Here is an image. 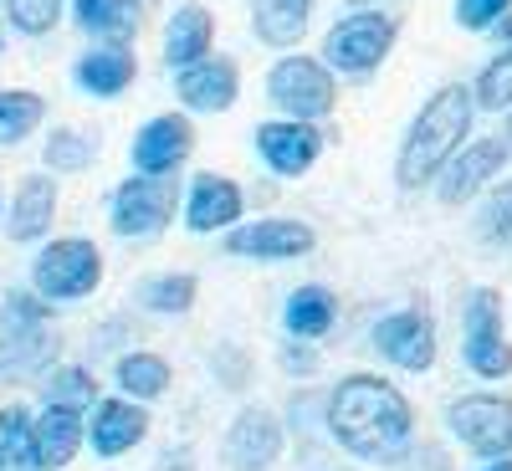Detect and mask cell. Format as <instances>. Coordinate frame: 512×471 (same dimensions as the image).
<instances>
[{
    "mask_svg": "<svg viewBox=\"0 0 512 471\" xmlns=\"http://www.w3.org/2000/svg\"><path fill=\"white\" fill-rule=\"evenodd\" d=\"M328 431L359 461L395 466L415 446V415L410 400L379 374H344L328 395Z\"/></svg>",
    "mask_w": 512,
    "mask_h": 471,
    "instance_id": "cell-1",
    "label": "cell"
},
{
    "mask_svg": "<svg viewBox=\"0 0 512 471\" xmlns=\"http://www.w3.org/2000/svg\"><path fill=\"white\" fill-rule=\"evenodd\" d=\"M472 113H477V93L466 82H446L420 103L395 159L400 190H425L431 180H441V169L472 144Z\"/></svg>",
    "mask_w": 512,
    "mask_h": 471,
    "instance_id": "cell-2",
    "label": "cell"
},
{
    "mask_svg": "<svg viewBox=\"0 0 512 471\" xmlns=\"http://www.w3.org/2000/svg\"><path fill=\"white\" fill-rule=\"evenodd\" d=\"M400 36V21L384 11H349L344 21H333L323 36V62L344 77H369L384 57H390Z\"/></svg>",
    "mask_w": 512,
    "mask_h": 471,
    "instance_id": "cell-3",
    "label": "cell"
},
{
    "mask_svg": "<svg viewBox=\"0 0 512 471\" xmlns=\"http://www.w3.org/2000/svg\"><path fill=\"white\" fill-rule=\"evenodd\" d=\"M267 98L282 108V118H303V123H318L333 113L338 103V82H333V67L323 57H277V67L267 72Z\"/></svg>",
    "mask_w": 512,
    "mask_h": 471,
    "instance_id": "cell-4",
    "label": "cell"
},
{
    "mask_svg": "<svg viewBox=\"0 0 512 471\" xmlns=\"http://www.w3.org/2000/svg\"><path fill=\"white\" fill-rule=\"evenodd\" d=\"M31 277H36V292L47 297V303H77V297L98 292V282H103V251L93 241H82V236H62L52 246H41Z\"/></svg>",
    "mask_w": 512,
    "mask_h": 471,
    "instance_id": "cell-5",
    "label": "cell"
},
{
    "mask_svg": "<svg viewBox=\"0 0 512 471\" xmlns=\"http://www.w3.org/2000/svg\"><path fill=\"white\" fill-rule=\"evenodd\" d=\"M461 354H466V369L477 379H507L512 374V344L502 333V292L497 287H477L466 297Z\"/></svg>",
    "mask_w": 512,
    "mask_h": 471,
    "instance_id": "cell-6",
    "label": "cell"
},
{
    "mask_svg": "<svg viewBox=\"0 0 512 471\" xmlns=\"http://www.w3.org/2000/svg\"><path fill=\"white\" fill-rule=\"evenodd\" d=\"M451 436L487 461H512V400L507 395H461L446 410Z\"/></svg>",
    "mask_w": 512,
    "mask_h": 471,
    "instance_id": "cell-7",
    "label": "cell"
},
{
    "mask_svg": "<svg viewBox=\"0 0 512 471\" xmlns=\"http://www.w3.org/2000/svg\"><path fill=\"white\" fill-rule=\"evenodd\" d=\"M175 216V180L169 175H128L113 190V231L118 236H159Z\"/></svg>",
    "mask_w": 512,
    "mask_h": 471,
    "instance_id": "cell-8",
    "label": "cell"
},
{
    "mask_svg": "<svg viewBox=\"0 0 512 471\" xmlns=\"http://www.w3.org/2000/svg\"><path fill=\"white\" fill-rule=\"evenodd\" d=\"M313 246H318V231L308 221H292V216H262V221H246V226L226 231V251L256 256V262H297Z\"/></svg>",
    "mask_w": 512,
    "mask_h": 471,
    "instance_id": "cell-9",
    "label": "cell"
},
{
    "mask_svg": "<svg viewBox=\"0 0 512 471\" xmlns=\"http://www.w3.org/2000/svg\"><path fill=\"white\" fill-rule=\"evenodd\" d=\"M256 154L267 159L272 175L297 180L308 175L323 154V128L303 123V118H272V123H256Z\"/></svg>",
    "mask_w": 512,
    "mask_h": 471,
    "instance_id": "cell-10",
    "label": "cell"
},
{
    "mask_svg": "<svg viewBox=\"0 0 512 471\" xmlns=\"http://www.w3.org/2000/svg\"><path fill=\"white\" fill-rule=\"evenodd\" d=\"M190 149H195L190 118L185 113H159L134 134L128 159H134V175H175V169L190 159Z\"/></svg>",
    "mask_w": 512,
    "mask_h": 471,
    "instance_id": "cell-11",
    "label": "cell"
},
{
    "mask_svg": "<svg viewBox=\"0 0 512 471\" xmlns=\"http://www.w3.org/2000/svg\"><path fill=\"white\" fill-rule=\"evenodd\" d=\"M241 210H246V195L231 175H216V169H205V175L190 180V195H185V226L195 236H210V231H236L241 226Z\"/></svg>",
    "mask_w": 512,
    "mask_h": 471,
    "instance_id": "cell-12",
    "label": "cell"
},
{
    "mask_svg": "<svg viewBox=\"0 0 512 471\" xmlns=\"http://www.w3.org/2000/svg\"><path fill=\"white\" fill-rule=\"evenodd\" d=\"M507 159H512V149L502 144V139H472L466 144L446 169H441V205H461V200H472L477 190H487L502 169H507Z\"/></svg>",
    "mask_w": 512,
    "mask_h": 471,
    "instance_id": "cell-13",
    "label": "cell"
},
{
    "mask_svg": "<svg viewBox=\"0 0 512 471\" xmlns=\"http://www.w3.org/2000/svg\"><path fill=\"white\" fill-rule=\"evenodd\" d=\"M374 349L395 369L425 374L436 364V323L425 313H390V318H379V328H374Z\"/></svg>",
    "mask_w": 512,
    "mask_h": 471,
    "instance_id": "cell-14",
    "label": "cell"
},
{
    "mask_svg": "<svg viewBox=\"0 0 512 471\" xmlns=\"http://www.w3.org/2000/svg\"><path fill=\"white\" fill-rule=\"evenodd\" d=\"M282 456V420L262 405H246L226 431V461L231 471H267Z\"/></svg>",
    "mask_w": 512,
    "mask_h": 471,
    "instance_id": "cell-15",
    "label": "cell"
},
{
    "mask_svg": "<svg viewBox=\"0 0 512 471\" xmlns=\"http://www.w3.org/2000/svg\"><path fill=\"white\" fill-rule=\"evenodd\" d=\"M175 93L195 113H226L241 93V72H236L231 57H205V62L175 72Z\"/></svg>",
    "mask_w": 512,
    "mask_h": 471,
    "instance_id": "cell-16",
    "label": "cell"
},
{
    "mask_svg": "<svg viewBox=\"0 0 512 471\" xmlns=\"http://www.w3.org/2000/svg\"><path fill=\"white\" fill-rule=\"evenodd\" d=\"M210 47H216V16H210L200 0L175 6V16H169V26H164V62H169V72H185V67L205 62Z\"/></svg>",
    "mask_w": 512,
    "mask_h": 471,
    "instance_id": "cell-17",
    "label": "cell"
},
{
    "mask_svg": "<svg viewBox=\"0 0 512 471\" xmlns=\"http://www.w3.org/2000/svg\"><path fill=\"white\" fill-rule=\"evenodd\" d=\"M144 436H149L144 405H134V400H98V405H93L88 441H93L98 456H123V451H134Z\"/></svg>",
    "mask_w": 512,
    "mask_h": 471,
    "instance_id": "cell-18",
    "label": "cell"
},
{
    "mask_svg": "<svg viewBox=\"0 0 512 471\" xmlns=\"http://www.w3.org/2000/svg\"><path fill=\"white\" fill-rule=\"evenodd\" d=\"M82 441H88V425H82V410H67V405H47L36 415V461L41 471H57L67 466Z\"/></svg>",
    "mask_w": 512,
    "mask_h": 471,
    "instance_id": "cell-19",
    "label": "cell"
},
{
    "mask_svg": "<svg viewBox=\"0 0 512 471\" xmlns=\"http://www.w3.org/2000/svg\"><path fill=\"white\" fill-rule=\"evenodd\" d=\"M149 0H72V16L88 36H103V47H123L139 31Z\"/></svg>",
    "mask_w": 512,
    "mask_h": 471,
    "instance_id": "cell-20",
    "label": "cell"
},
{
    "mask_svg": "<svg viewBox=\"0 0 512 471\" xmlns=\"http://www.w3.org/2000/svg\"><path fill=\"white\" fill-rule=\"evenodd\" d=\"M52 216H57V180L26 175V180L16 185V195H11V216H6L11 236H16V241L47 236V231H52Z\"/></svg>",
    "mask_w": 512,
    "mask_h": 471,
    "instance_id": "cell-21",
    "label": "cell"
},
{
    "mask_svg": "<svg viewBox=\"0 0 512 471\" xmlns=\"http://www.w3.org/2000/svg\"><path fill=\"white\" fill-rule=\"evenodd\" d=\"M308 16H313V0H251V31L256 41H267L277 52L303 41Z\"/></svg>",
    "mask_w": 512,
    "mask_h": 471,
    "instance_id": "cell-22",
    "label": "cell"
},
{
    "mask_svg": "<svg viewBox=\"0 0 512 471\" xmlns=\"http://www.w3.org/2000/svg\"><path fill=\"white\" fill-rule=\"evenodd\" d=\"M139 62L128 47H93L88 57H77V88L82 93H93V98H118L128 82H134Z\"/></svg>",
    "mask_w": 512,
    "mask_h": 471,
    "instance_id": "cell-23",
    "label": "cell"
},
{
    "mask_svg": "<svg viewBox=\"0 0 512 471\" xmlns=\"http://www.w3.org/2000/svg\"><path fill=\"white\" fill-rule=\"evenodd\" d=\"M52 359L47 328H6L0 333V379H26Z\"/></svg>",
    "mask_w": 512,
    "mask_h": 471,
    "instance_id": "cell-24",
    "label": "cell"
},
{
    "mask_svg": "<svg viewBox=\"0 0 512 471\" xmlns=\"http://www.w3.org/2000/svg\"><path fill=\"white\" fill-rule=\"evenodd\" d=\"M333 318H338V308H333V292L328 287H297L287 297V313H282V323H287L292 338H323L333 328Z\"/></svg>",
    "mask_w": 512,
    "mask_h": 471,
    "instance_id": "cell-25",
    "label": "cell"
},
{
    "mask_svg": "<svg viewBox=\"0 0 512 471\" xmlns=\"http://www.w3.org/2000/svg\"><path fill=\"white\" fill-rule=\"evenodd\" d=\"M0 471H41V461H36V420L21 405L0 410Z\"/></svg>",
    "mask_w": 512,
    "mask_h": 471,
    "instance_id": "cell-26",
    "label": "cell"
},
{
    "mask_svg": "<svg viewBox=\"0 0 512 471\" xmlns=\"http://www.w3.org/2000/svg\"><path fill=\"white\" fill-rule=\"evenodd\" d=\"M47 118V103L31 88H0V144H21Z\"/></svg>",
    "mask_w": 512,
    "mask_h": 471,
    "instance_id": "cell-27",
    "label": "cell"
},
{
    "mask_svg": "<svg viewBox=\"0 0 512 471\" xmlns=\"http://www.w3.org/2000/svg\"><path fill=\"white\" fill-rule=\"evenodd\" d=\"M113 374H118V390L134 400H159L169 390V364L159 354H123Z\"/></svg>",
    "mask_w": 512,
    "mask_h": 471,
    "instance_id": "cell-28",
    "label": "cell"
},
{
    "mask_svg": "<svg viewBox=\"0 0 512 471\" xmlns=\"http://www.w3.org/2000/svg\"><path fill=\"white\" fill-rule=\"evenodd\" d=\"M195 292H200V282H195L190 272H164V277H154V282L144 287V308L180 318V313L195 308Z\"/></svg>",
    "mask_w": 512,
    "mask_h": 471,
    "instance_id": "cell-29",
    "label": "cell"
},
{
    "mask_svg": "<svg viewBox=\"0 0 512 471\" xmlns=\"http://www.w3.org/2000/svg\"><path fill=\"white\" fill-rule=\"evenodd\" d=\"M47 405H67V410H93V405H98V379H93L88 369H77V364L57 369V374L47 379Z\"/></svg>",
    "mask_w": 512,
    "mask_h": 471,
    "instance_id": "cell-30",
    "label": "cell"
},
{
    "mask_svg": "<svg viewBox=\"0 0 512 471\" xmlns=\"http://www.w3.org/2000/svg\"><path fill=\"white\" fill-rule=\"evenodd\" d=\"M41 159H47V169H57V175H77V169L93 164V139H82L77 128H52Z\"/></svg>",
    "mask_w": 512,
    "mask_h": 471,
    "instance_id": "cell-31",
    "label": "cell"
},
{
    "mask_svg": "<svg viewBox=\"0 0 512 471\" xmlns=\"http://www.w3.org/2000/svg\"><path fill=\"white\" fill-rule=\"evenodd\" d=\"M477 108H487V113H512V47L507 52H497L487 67H482V77H477Z\"/></svg>",
    "mask_w": 512,
    "mask_h": 471,
    "instance_id": "cell-32",
    "label": "cell"
},
{
    "mask_svg": "<svg viewBox=\"0 0 512 471\" xmlns=\"http://www.w3.org/2000/svg\"><path fill=\"white\" fill-rule=\"evenodd\" d=\"M482 241L487 246H512V180H502L492 190V200L482 205Z\"/></svg>",
    "mask_w": 512,
    "mask_h": 471,
    "instance_id": "cell-33",
    "label": "cell"
},
{
    "mask_svg": "<svg viewBox=\"0 0 512 471\" xmlns=\"http://www.w3.org/2000/svg\"><path fill=\"white\" fill-rule=\"evenodd\" d=\"M6 11L21 36H47L62 16V0H6Z\"/></svg>",
    "mask_w": 512,
    "mask_h": 471,
    "instance_id": "cell-34",
    "label": "cell"
},
{
    "mask_svg": "<svg viewBox=\"0 0 512 471\" xmlns=\"http://www.w3.org/2000/svg\"><path fill=\"white\" fill-rule=\"evenodd\" d=\"M502 16H512V0H456L461 31H492Z\"/></svg>",
    "mask_w": 512,
    "mask_h": 471,
    "instance_id": "cell-35",
    "label": "cell"
},
{
    "mask_svg": "<svg viewBox=\"0 0 512 471\" xmlns=\"http://www.w3.org/2000/svg\"><path fill=\"white\" fill-rule=\"evenodd\" d=\"M47 297L41 292H11L6 297V328H47Z\"/></svg>",
    "mask_w": 512,
    "mask_h": 471,
    "instance_id": "cell-36",
    "label": "cell"
},
{
    "mask_svg": "<svg viewBox=\"0 0 512 471\" xmlns=\"http://www.w3.org/2000/svg\"><path fill=\"white\" fill-rule=\"evenodd\" d=\"M282 364H287L292 374H313V369H318V354H313V349H287Z\"/></svg>",
    "mask_w": 512,
    "mask_h": 471,
    "instance_id": "cell-37",
    "label": "cell"
},
{
    "mask_svg": "<svg viewBox=\"0 0 512 471\" xmlns=\"http://www.w3.org/2000/svg\"><path fill=\"white\" fill-rule=\"evenodd\" d=\"M492 36H497V52H507V47H512V16H502V21L492 26Z\"/></svg>",
    "mask_w": 512,
    "mask_h": 471,
    "instance_id": "cell-38",
    "label": "cell"
},
{
    "mask_svg": "<svg viewBox=\"0 0 512 471\" xmlns=\"http://www.w3.org/2000/svg\"><path fill=\"white\" fill-rule=\"evenodd\" d=\"M502 144L512 149V113H507V123H502Z\"/></svg>",
    "mask_w": 512,
    "mask_h": 471,
    "instance_id": "cell-39",
    "label": "cell"
},
{
    "mask_svg": "<svg viewBox=\"0 0 512 471\" xmlns=\"http://www.w3.org/2000/svg\"><path fill=\"white\" fill-rule=\"evenodd\" d=\"M482 471H512V461H487Z\"/></svg>",
    "mask_w": 512,
    "mask_h": 471,
    "instance_id": "cell-40",
    "label": "cell"
},
{
    "mask_svg": "<svg viewBox=\"0 0 512 471\" xmlns=\"http://www.w3.org/2000/svg\"><path fill=\"white\" fill-rule=\"evenodd\" d=\"M354 6H359V11H374V0H354Z\"/></svg>",
    "mask_w": 512,
    "mask_h": 471,
    "instance_id": "cell-41",
    "label": "cell"
}]
</instances>
